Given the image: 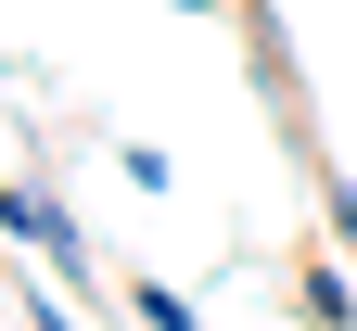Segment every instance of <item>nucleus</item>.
Returning <instances> with one entry per match:
<instances>
[{
    "mask_svg": "<svg viewBox=\"0 0 357 331\" xmlns=\"http://www.w3.org/2000/svg\"><path fill=\"white\" fill-rule=\"evenodd\" d=\"M0 243H26V255L52 268V280H64L77 306H115V293H102V255L77 243V217H64L52 192H38V178H0Z\"/></svg>",
    "mask_w": 357,
    "mask_h": 331,
    "instance_id": "1",
    "label": "nucleus"
},
{
    "mask_svg": "<svg viewBox=\"0 0 357 331\" xmlns=\"http://www.w3.org/2000/svg\"><path fill=\"white\" fill-rule=\"evenodd\" d=\"M115 178H128V192H166V178H178V166L153 153V140H115Z\"/></svg>",
    "mask_w": 357,
    "mask_h": 331,
    "instance_id": "4",
    "label": "nucleus"
},
{
    "mask_svg": "<svg viewBox=\"0 0 357 331\" xmlns=\"http://www.w3.org/2000/svg\"><path fill=\"white\" fill-rule=\"evenodd\" d=\"M128 318H141V331H204L192 293H166V280H128Z\"/></svg>",
    "mask_w": 357,
    "mask_h": 331,
    "instance_id": "3",
    "label": "nucleus"
},
{
    "mask_svg": "<svg viewBox=\"0 0 357 331\" xmlns=\"http://www.w3.org/2000/svg\"><path fill=\"white\" fill-rule=\"evenodd\" d=\"M294 293H306V318H319V331H357V293H344V268H332V255H306Z\"/></svg>",
    "mask_w": 357,
    "mask_h": 331,
    "instance_id": "2",
    "label": "nucleus"
},
{
    "mask_svg": "<svg viewBox=\"0 0 357 331\" xmlns=\"http://www.w3.org/2000/svg\"><path fill=\"white\" fill-rule=\"evenodd\" d=\"M13 331H77V318H64L52 293H38V280H13Z\"/></svg>",
    "mask_w": 357,
    "mask_h": 331,
    "instance_id": "6",
    "label": "nucleus"
},
{
    "mask_svg": "<svg viewBox=\"0 0 357 331\" xmlns=\"http://www.w3.org/2000/svg\"><path fill=\"white\" fill-rule=\"evenodd\" d=\"M166 13H204V26H217V0H166Z\"/></svg>",
    "mask_w": 357,
    "mask_h": 331,
    "instance_id": "7",
    "label": "nucleus"
},
{
    "mask_svg": "<svg viewBox=\"0 0 357 331\" xmlns=\"http://www.w3.org/2000/svg\"><path fill=\"white\" fill-rule=\"evenodd\" d=\"M319 217H332V243L357 255V178H319Z\"/></svg>",
    "mask_w": 357,
    "mask_h": 331,
    "instance_id": "5",
    "label": "nucleus"
}]
</instances>
